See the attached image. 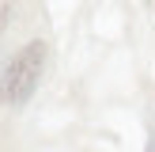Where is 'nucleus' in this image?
<instances>
[{"label": "nucleus", "instance_id": "f257e3e1", "mask_svg": "<svg viewBox=\"0 0 155 152\" xmlns=\"http://www.w3.org/2000/svg\"><path fill=\"white\" fill-rule=\"evenodd\" d=\"M42 68H45V42H27L19 53L12 57V65L4 68V103L23 106L30 95H34L38 80H42Z\"/></svg>", "mask_w": 155, "mask_h": 152}, {"label": "nucleus", "instance_id": "f03ea898", "mask_svg": "<svg viewBox=\"0 0 155 152\" xmlns=\"http://www.w3.org/2000/svg\"><path fill=\"white\" fill-rule=\"evenodd\" d=\"M4 19H8V8H4V4H0V27H4Z\"/></svg>", "mask_w": 155, "mask_h": 152}]
</instances>
